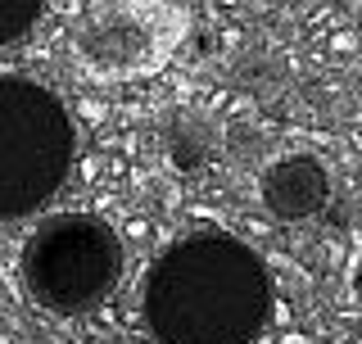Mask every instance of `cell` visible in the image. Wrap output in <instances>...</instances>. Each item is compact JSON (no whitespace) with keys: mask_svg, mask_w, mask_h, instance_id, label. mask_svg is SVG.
Listing matches in <instances>:
<instances>
[{"mask_svg":"<svg viewBox=\"0 0 362 344\" xmlns=\"http://www.w3.org/2000/svg\"><path fill=\"white\" fill-rule=\"evenodd\" d=\"M141 308L158 344H254L272 313V277L231 231H190L154 258Z\"/></svg>","mask_w":362,"mask_h":344,"instance_id":"obj_1","label":"cell"},{"mask_svg":"<svg viewBox=\"0 0 362 344\" xmlns=\"http://www.w3.org/2000/svg\"><path fill=\"white\" fill-rule=\"evenodd\" d=\"M122 240L95 213H54L32 227L18 249L28 299L54 317H77L105 304L122 281Z\"/></svg>","mask_w":362,"mask_h":344,"instance_id":"obj_2","label":"cell"},{"mask_svg":"<svg viewBox=\"0 0 362 344\" xmlns=\"http://www.w3.org/2000/svg\"><path fill=\"white\" fill-rule=\"evenodd\" d=\"M77 132L64 100L32 77H0V217H28L68 181Z\"/></svg>","mask_w":362,"mask_h":344,"instance_id":"obj_3","label":"cell"},{"mask_svg":"<svg viewBox=\"0 0 362 344\" xmlns=\"http://www.w3.org/2000/svg\"><path fill=\"white\" fill-rule=\"evenodd\" d=\"M263 204L281 222H303L331 204V172L313 154H286L263 172Z\"/></svg>","mask_w":362,"mask_h":344,"instance_id":"obj_4","label":"cell"},{"mask_svg":"<svg viewBox=\"0 0 362 344\" xmlns=\"http://www.w3.org/2000/svg\"><path fill=\"white\" fill-rule=\"evenodd\" d=\"M77 45L100 68H136L150 55V23H141V14L122 5H100L95 14H86Z\"/></svg>","mask_w":362,"mask_h":344,"instance_id":"obj_5","label":"cell"},{"mask_svg":"<svg viewBox=\"0 0 362 344\" xmlns=\"http://www.w3.org/2000/svg\"><path fill=\"white\" fill-rule=\"evenodd\" d=\"M163 145H168V159H173L177 172H199L213 154V132L195 113H173V122L163 132Z\"/></svg>","mask_w":362,"mask_h":344,"instance_id":"obj_6","label":"cell"},{"mask_svg":"<svg viewBox=\"0 0 362 344\" xmlns=\"http://www.w3.org/2000/svg\"><path fill=\"white\" fill-rule=\"evenodd\" d=\"M45 0H0V45H14L32 32Z\"/></svg>","mask_w":362,"mask_h":344,"instance_id":"obj_7","label":"cell"},{"mask_svg":"<svg viewBox=\"0 0 362 344\" xmlns=\"http://www.w3.org/2000/svg\"><path fill=\"white\" fill-rule=\"evenodd\" d=\"M354 290H358V304H362V263H358V277H354Z\"/></svg>","mask_w":362,"mask_h":344,"instance_id":"obj_8","label":"cell"}]
</instances>
